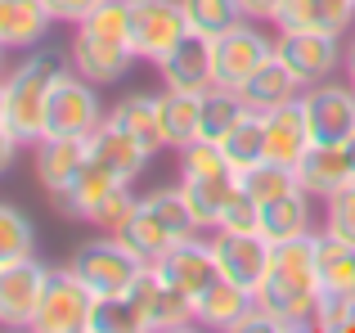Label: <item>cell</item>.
Here are the masks:
<instances>
[{"instance_id": "1", "label": "cell", "mask_w": 355, "mask_h": 333, "mask_svg": "<svg viewBox=\"0 0 355 333\" xmlns=\"http://www.w3.org/2000/svg\"><path fill=\"white\" fill-rule=\"evenodd\" d=\"M270 311L288 320V329H315V316H320L324 302V284H320V266H315V234L288 239V244H275V257H270V275L257 293Z\"/></svg>"}, {"instance_id": "11", "label": "cell", "mask_w": 355, "mask_h": 333, "mask_svg": "<svg viewBox=\"0 0 355 333\" xmlns=\"http://www.w3.org/2000/svg\"><path fill=\"white\" fill-rule=\"evenodd\" d=\"M275 54L302 77V86L333 81V72L342 63V50H338V36L333 32H279Z\"/></svg>"}, {"instance_id": "10", "label": "cell", "mask_w": 355, "mask_h": 333, "mask_svg": "<svg viewBox=\"0 0 355 333\" xmlns=\"http://www.w3.org/2000/svg\"><path fill=\"white\" fill-rule=\"evenodd\" d=\"M275 54V41L257 32L252 23H239L230 27L225 36L211 41V68H216V86H230V90H243L248 77L261 68V63Z\"/></svg>"}, {"instance_id": "14", "label": "cell", "mask_w": 355, "mask_h": 333, "mask_svg": "<svg viewBox=\"0 0 355 333\" xmlns=\"http://www.w3.org/2000/svg\"><path fill=\"white\" fill-rule=\"evenodd\" d=\"M157 77H162V90H189V95L211 90V86H216V68H211V36L189 32L162 63H157Z\"/></svg>"}, {"instance_id": "43", "label": "cell", "mask_w": 355, "mask_h": 333, "mask_svg": "<svg viewBox=\"0 0 355 333\" xmlns=\"http://www.w3.org/2000/svg\"><path fill=\"white\" fill-rule=\"evenodd\" d=\"M338 333H355V298H342V320H338Z\"/></svg>"}, {"instance_id": "9", "label": "cell", "mask_w": 355, "mask_h": 333, "mask_svg": "<svg viewBox=\"0 0 355 333\" xmlns=\"http://www.w3.org/2000/svg\"><path fill=\"white\" fill-rule=\"evenodd\" d=\"M302 108L315 144H342L355 135V86L315 81V86L302 90Z\"/></svg>"}, {"instance_id": "28", "label": "cell", "mask_w": 355, "mask_h": 333, "mask_svg": "<svg viewBox=\"0 0 355 333\" xmlns=\"http://www.w3.org/2000/svg\"><path fill=\"white\" fill-rule=\"evenodd\" d=\"M113 117L121 126H126L130 135H139V140L148 144V149H166V131H162V95H144V90H135V95H121Z\"/></svg>"}, {"instance_id": "4", "label": "cell", "mask_w": 355, "mask_h": 333, "mask_svg": "<svg viewBox=\"0 0 355 333\" xmlns=\"http://www.w3.org/2000/svg\"><path fill=\"white\" fill-rule=\"evenodd\" d=\"M189 36L180 0H130V50L144 63H162L175 45Z\"/></svg>"}, {"instance_id": "13", "label": "cell", "mask_w": 355, "mask_h": 333, "mask_svg": "<svg viewBox=\"0 0 355 333\" xmlns=\"http://www.w3.org/2000/svg\"><path fill=\"white\" fill-rule=\"evenodd\" d=\"M153 266L162 271V280L171 284V289L189 293V298H198V293L220 275L216 253H211V239H198V234L171 244V248H166V257H162V262H153Z\"/></svg>"}, {"instance_id": "41", "label": "cell", "mask_w": 355, "mask_h": 333, "mask_svg": "<svg viewBox=\"0 0 355 333\" xmlns=\"http://www.w3.org/2000/svg\"><path fill=\"white\" fill-rule=\"evenodd\" d=\"M18 135L9 131V126H0V176H9V166H14V158H18Z\"/></svg>"}, {"instance_id": "24", "label": "cell", "mask_w": 355, "mask_h": 333, "mask_svg": "<svg viewBox=\"0 0 355 333\" xmlns=\"http://www.w3.org/2000/svg\"><path fill=\"white\" fill-rule=\"evenodd\" d=\"M184 194L193 203V216H198L202 230H216L225 203L239 194V171L234 166H220V171H198V176H180Z\"/></svg>"}, {"instance_id": "42", "label": "cell", "mask_w": 355, "mask_h": 333, "mask_svg": "<svg viewBox=\"0 0 355 333\" xmlns=\"http://www.w3.org/2000/svg\"><path fill=\"white\" fill-rule=\"evenodd\" d=\"M239 5H243V14H248V18H257V23H261V18H275L279 0H239Z\"/></svg>"}, {"instance_id": "22", "label": "cell", "mask_w": 355, "mask_h": 333, "mask_svg": "<svg viewBox=\"0 0 355 333\" xmlns=\"http://www.w3.org/2000/svg\"><path fill=\"white\" fill-rule=\"evenodd\" d=\"M36 149V180H41V189L45 194H54V189H63V185L72 180V176L86 166L90 158V144L86 140H77V135H45L41 144H32Z\"/></svg>"}, {"instance_id": "20", "label": "cell", "mask_w": 355, "mask_h": 333, "mask_svg": "<svg viewBox=\"0 0 355 333\" xmlns=\"http://www.w3.org/2000/svg\"><path fill=\"white\" fill-rule=\"evenodd\" d=\"M311 122H306V108L302 99H293V104L275 108V113H266V158L270 162H284V166H297L306 158V149H311Z\"/></svg>"}, {"instance_id": "19", "label": "cell", "mask_w": 355, "mask_h": 333, "mask_svg": "<svg viewBox=\"0 0 355 333\" xmlns=\"http://www.w3.org/2000/svg\"><path fill=\"white\" fill-rule=\"evenodd\" d=\"M302 90H306L302 77H297V72L288 68L279 54H270V59L248 77V86H243L239 95H243V104H248L252 113H275V108H284V104H293V99H302Z\"/></svg>"}, {"instance_id": "5", "label": "cell", "mask_w": 355, "mask_h": 333, "mask_svg": "<svg viewBox=\"0 0 355 333\" xmlns=\"http://www.w3.org/2000/svg\"><path fill=\"white\" fill-rule=\"evenodd\" d=\"M95 90L99 86L86 81L77 68H59L54 90H50V126H45V135H77V140H86L104 122V104H99Z\"/></svg>"}, {"instance_id": "32", "label": "cell", "mask_w": 355, "mask_h": 333, "mask_svg": "<svg viewBox=\"0 0 355 333\" xmlns=\"http://www.w3.org/2000/svg\"><path fill=\"white\" fill-rule=\"evenodd\" d=\"M184 5V18H189V32H198V36H225L230 27H239V23H248V14H243V5L239 0H180Z\"/></svg>"}, {"instance_id": "25", "label": "cell", "mask_w": 355, "mask_h": 333, "mask_svg": "<svg viewBox=\"0 0 355 333\" xmlns=\"http://www.w3.org/2000/svg\"><path fill=\"white\" fill-rule=\"evenodd\" d=\"M315 266H320L324 298H355V244L338 234H315Z\"/></svg>"}, {"instance_id": "17", "label": "cell", "mask_w": 355, "mask_h": 333, "mask_svg": "<svg viewBox=\"0 0 355 333\" xmlns=\"http://www.w3.org/2000/svg\"><path fill=\"white\" fill-rule=\"evenodd\" d=\"M68 59H72V68H77L86 81H95V86H113V81L126 77L130 63H135V50L121 45V41H104V36L81 32V27H77Z\"/></svg>"}, {"instance_id": "18", "label": "cell", "mask_w": 355, "mask_h": 333, "mask_svg": "<svg viewBox=\"0 0 355 333\" xmlns=\"http://www.w3.org/2000/svg\"><path fill=\"white\" fill-rule=\"evenodd\" d=\"M270 23L279 32H333V36H342L355 23V0H279Z\"/></svg>"}, {"instance_id": "31", "label": "cell", "mask_w": 355, "mask_h": 333, "mask_svg": "<svg viewBox=\"0 0 355 333\" xmlns=\"http://www.w3.org/2000/svg\"><path fill=\"white\" fill-rule=\"evenodd\" d=\"M239 189L248 194L257 207H266V203H275V198H284V194L302 189V180H297V166H284V162L261 158L257 166L239 171Z\"/></svg>"}, {"instance_id": "2", "label": "cell", "mask_w": 355, "mask_h": 333, "mask_svg": "<svg viewBox=\"0 0 355 333\" xmlns=\"http://www.w3.org/2000/svg\"><path fill=\"white\" fill-rule=\"evenodd\" d=\"M59 77V63L50 54H27L5 77V126L23 144H41L50 126V90Z\"/></svg>"}, {"instance_id": "6", "label": "cell", "mask_w": 355, "mask_h": 333, "mask_svg": "<svg viewBox=\"0 0 355 333\" xmlns=\"http://www.w3.org/2000/svg\"><path fill=\"white\" fill-rule=\"evenodd\" d=\"M54 266H45L41 257H18V262L0 266V325L5 329H32L41 298L50 289Z\"/></svg>"}, {"instance_id": "33", "label": "cell", "mask_w": 355, "mask_h": 333, "mask_svg": "<svg viewBox=\"0 0 355 333\" xmlns=\"http://www.w3.org/2000/svg\"><path fill=\"white\" fill-rule=\"evenodd\" d=\"M86 333H144V316L126 293H108V298H95Z\"/></svg>"}, {"instance_id": "16", "label": "cell", "mask_w": 355, "mask_h": 333, "mask_svg": "<svg viewBox=\"0 0 355 333\" xmlns=\"http://www.w3.org/2000/svg\"><path fill=\"white\" fill-rule=\"evenodd\" d=\"M297 180L311 198H329L333 189L355 180V135L342 144H311L306 158L297 162Z\"/></svg>"}, {"instance_id": "37", "label": "cell", "mask_w": 355, "mask_h": 333, "mask_svg": "<svg viewBox=\"0 0 355 333\" xmlns=\"http://www.w3.org/2000/svg\"><path fill=\"white\" fill-rule=\"evenodd\" d=\"M324 230L338 239H347L355 244V180L342 185V189H333L329 198H324Z\"/></svg>"}, {"instance_id": "40", "label": "cell", "mask_w": 355, "mask_h": 333, "mask_svg": "<svg viewBox=\"0 0 355 333\" xmlns=\"http://www.w3.org/2000/svg\"><path fill=\"white\" fill-rule=\"evenodd\" d=\"M95 5H99V0H45V9L54 14V23H59V18H63V23H81Z\"/></svg>"}, {"instance_id": "3", "label": "cell", "mask_w": 355, "mask_h": 333, "mask_svg": "<svg viewBox=\"0 0 355 333\" xmlns=\"http://www.w3.org/2000/svg\"><path fill=\"white\" fill-rule=\"evenodd\" d=\"M139 257L121 244L117 234H99V239H86L77 253L68 257V271L86 284L95 298H108V293H126L130 280L139 275Z\"/></svg>"}, {"instance_id": "46", "label": "cell", "mask_w": 355, "mask_h": 333, "mask_svg": "<svg viewBox=\"0 0 355 333\" xmlns=\"http://www.w3.org/2000/svg\"><path fill=\"white\" fill-rule=\"evenodd\" d=\"M0 72H5V45H0Z\"/></svg>"}, {"instance_id": "27", "label": "cell", "mask_w": 355, "mask_h": 333, "mask_svg": "<svg viewBox=\"0 0 355 333\" xmlns=\"http://www.w3.org/2000/svg\"><path fill=\"white\" fill-rule=\"evenodd\" d=\"M261 234H266L270 244H288V239L311 234V194L293 189V194H284V198L266 203V207H261Z\"/></svg>"}, {"instance_id": "23", "label": "cell", "mask_w": 355, "mask_h": 333, "mask_svg": "<svg viewBox=\"0 0 355 333\" xmlns=\"http://www.w3.org/2000/svg\"><path fill=\"white\" fill-rule=\"evenodd\" d=\"M54 14L45 0H0V45L5 50H36L50 32Z\"/></svg>"}, {"instance_id": "8", "label": "cell", "mask_w": 355, "mask_h": 333, "mask_svg": "<svg viewBox=\"0 0 355 333\" xmlns=\"http://www.w3.org/2000/svg\"><path fill=\"white\" fill-rule=\"evenodd\" d=\"M90 307H95V293L63 266L50 275V289H45L41 311L32 320V333H86Z\"/></svg>"}, {"instance_id": "30", "label": "cell", "mask_w": 355, "mask_h": 333, "mask_svg": "<svg viewBox=\"0 0 355 333\" xmlns=\"http://www.w3.org/2000/svg\"><path fill=\"white\" fill-rule=\"evenodd\" d=\"M220 153H225V162L234 166V171H248V166H257L266 158V113H243L234 126H230V135L220 140Z\"/></svg>"}, {"instance_id": "39", "label": "cell", "mask_w": 355, "mask_h": 333, "mask_svg": "<svg viewBox=\"0 0 355 333\" xmlns=\"http://www.w3.org/2000/svg\"><path fill=\"white\" fill-rule=\"evenodd\" d=\"M216 230H243V234H252V230H261V207L248 198V194H234V198L225 203V212H220Z\"/></svg>"}, {"instance_id": "38", "label": "cell", "mask_w": 355, "mask_h": 333, "mask_svg": "<svg viewBox=\"0 0 355 333\" xmlns=\"http://www.w3.org/2000/svg\"><path fill=\"white\" fill-rule=\"evenodd\" d=\"M135 207H139V194H130V185H117V189L104 198V207L95 212V221H90V225H95L99 234H121V230H126V221L135 216Z\"/></svg>"}, {"instance_id": "44", "label": "cell", "mask_w": 355, "mask_h": 333, "mask_svg": "<svg viewBox=\"0 0 355 333\" xmlns=\"http://www.w3.org/2000/svg\"><path fill=\"white\" fill-rule=\"evenodd\" d=\"M347 77H351V86H355V45L347 50Z\"/></svg>"}, {"instance_id": "36", "label": "cell", "mask_w": 355, "mask_h": 333, "mask_svg": "<svg viewBox=\"0 0 355 333\" xmlns=\"http://www.w3.org/2000/svg\"><path fill=\"white\" fill-rule=\"evenodd\" d=\"M193 325H198L193 298L166 284L162 298H157V307H153V333H180V329H193Z\"/></svg>"}, {"instance_id": "29", "label": "cell", "mask_w": 355, "mask_h": 333, "mask_svg": "<svg viewBox=\"0 0 355 333\" xmlns=\"http://www.w3.org/2000/svg\"><path fill=\"white\" fill-rule=\"evenodd\" d=\"M162 131H166V149H175V153H180L184 144L198 140V131H202V95L162 90Z\"/></svg>"}, {"instance_id": "35", "label": "cell", "mask_w": 355, "mask_h": 333, "mask_svg": "<svg viewBox=\"0 0 355 333\" xmlns=\"http://www.w3.org/2000/svg\"><path fill=\"white\" fill-rule=\"evenodd\" d=\"M32 248H36L32 221H27L18 207L0 203V266H5V262H18V257H32Z\"/></svg>"}, {"instance_id": "26", "label": "cell", "mask_w": 355, "mask_h": 333, "mask_svg": "<svg viewBox=\"0 0 355 333\" xmlns=\"http://www.w3.org/2000/svg\"><path fill=\"white\" fill-rule=\"evenodd\" d=\"M117 239H121V244H126V248H130V253H135L144 266L162 262V257H166V248H171V244H180V239H175V230L166 225V221H162V216H157V212L144 203V194H139L135 216L126 221V230H121Z\"/></svg>"}, {"instance_id": "45", "label": "cell", "mask_w": 355, "mask_h": 333, "mask_svg": "<svg viewBox=\"0 0 355 333\" xmlns=\"http://www.w3.org/2000/svg\"><path fill=\"white\" fill-rule=\"evenodd\" d=\"M0 126H5V77H0Z\"/></svg>"}, {"instance_id": "7", "label": "cell", "mask_w": 355, "mask_h": 333, "mask_svg": "<svg viewBox=\"0 0 355 333\" xmlns=\"http://www.w3.org/2000/svg\"><path fill=\"white\" fill-rule=\"evenodd\" d=\"M211 253H216V266H220L225 280L261 293V284H266V275H270L275 244H270L261 230H252V234H243V230H211Z\"/></svg>"}, {"instance_id": "15", "label": "cell", "mask_w": 355, "mask_h": 333, "mask_svg": "<svg viewBox=\"0 0 355 333\" xmlns=\"http://www.w3.org/2000/svg\"><path fill=\"white\" fill-rule=\"evenodd\" d=\"M117 185H126V180H117L113 171H108L104 162H95V158H86V166H81L77 176H72L63 189H54L50 194V203H54V212L59 216H68V221H95V212L104 207V198L117 189Z\"/></svg>"}, {"instance_id": "21", "label": "cell", "mask_w": 355, "mask_h": 333, "mask_svg": "<svg viewBox=\"0 0 355 333\" xmlns=\"http://www.w3.org/2000/svg\"><path fill=\"white\" fill-rule=\"evenodd\" d=\"M252 307H257V293L243 289V284H234V280H225V275H216V280H211L207 289L193 298L198 325L202 329H225V333H234L239 320L248 316Z\"/></svg>"}, {"instance_id": "34", "label": "cell", "mask_w": 355, "mask_h": 333, "mask_svg": "<svg viewBox=\"0 0 355 333\" xmlns=\"http://www.w3.org/2000/svg\"><path fill=\"white\" fill-rule=\"evenodd\" d=\"M81 32H95L104 41H121L130 45V0H99L86 18H81Z\"/></svg>"}, {"instance_id": "12", "label": "cell", "mask_w": 355, "mask_h": 333, "mask_svg": "<svg viewBox=\"0 0 355 333\" xmlns=\"http://www.w3.org/2000/svg\"><path fill=\"white\" fill-rule=\"evenodd\" d=\"M86 144H90V158L104 162L108 171H113L117 180H126V185L135 180V176H144L148 158H153V149H148L139 135H130L117 117H104V122L86 135Z\"/></svg>"}]
</instances>
